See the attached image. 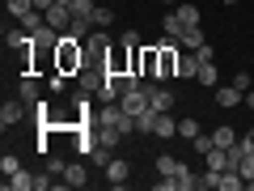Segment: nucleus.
<instances>
[{
  "label": "nucleus",
  "instance_id": "7",
  "mask_svg": "<svg viewBox=\"0 0 254 191\" xmlns=\"http://www.w3.org/2000/svg\"><path fill=\"white\" fill-rule=\"evenodd\" d=\"M153 110H174V90H165V81H144Z\"/></svg>",
  "mask_w": 254,
  "mask_h": 191
},
{
  "label": "nucleus",
  "instance_id": "12",
  "mask_svg": "<svg viewBox=\"0 0 254 191\" xmlns=\"http://www.w3.org/2000/svg\"><path fill=\"white\" fill-rule=\"evenodd\" d=\"M140 77H153L157 81V43L140 47Z\"/></svg>",
  "mask_w": 254,
  "mask_h": 191
},
{
  "label": "nucleus",
  "instance_id": "37",
  "mask_svg": "<svg viewBox=\"0 0 254 191\" xmlns=\"http://www.w3.org/2000/svg\"><path fill=\"white\" fill-rule=\"evenodd\" d=\"M246 106H250V110H254V90H246Z\"/></svg>",
  "mask_w": 254,
  "mask_h": 191
},
{
  "label": "nucleus",
  "instance_id": "40",
  "mask_svg": "<svg viewBox=\"0 0 254 191\" xmlns=\"http://www.w3.org/2000/svg\"><path fill=\"white\" fill-rule=\"evenodd\" d=\"M190 4H195V0H190Z\"/></svg>",
  "mask_w": 254,
  "mask_h": 191
},
{
  "label": "nucleus",
  "instance_id": "33",
  "mask_svg": "<svg viewBox=\"0 0 254 191\" xmlns=\"http://www.w3.org/2000/svg\"><path fill=\"white\" fill-rule=\"evenodd\" d=\"M119 43H127V47H144V43H140V34H136V30H123V38H119Z\"/></svg>",
  "mask_w": 254,
  "mask_h": 191
},
{
  "label": "nucleus",
  "instance_id": "29",
  "mask_svg": "<svg viewBox=\"0 0 254 191\" xmlns=\"http://www.w3.org/2000/svg\"><path fill=\"white\" fill-rule=\"evenodd\" d=\"M0 170H4V174H17V170H21L17 153H4V157H0Z\"/></svg>",
  "mask_w": 254,
  "mask_h": 191
},
{
  "label": "nucleus",
  "instance_id": "21",
  "mask_svg": "<svg viewBox=\"0 0 254 191\" xmlns=\"http://www.w3.org/2000/svg\"><path fill=\"white\" fill-rule=\"evenodd\" d=\"M178 77L195 81V77H199V55H182V60H178Z\"/></svg>",
  "mask_w": 254,
  "mask_h": 191
},
{
  "label": "nucleus",
  "instance_id": "19",
  "mask_svg": "<svg viewBox=\"0 0 254 191\" xmlns=\"http://www.w3.org/2000/svg\"><path fill=\"white\" fill-rule=\"evenodd\" d=\"M212 145H216V149H229V145H237V132H233L229 123H220L216 132H212Z\"/></svg>",
  "mask_w": 254,
  "mask_h": 191
},
{
  "label": "nucleus",
  "instance_id": "28",
  "mask_svg": "<svg viewBox=\"0 0 254 191\" xmlns=\"http://www.w3.org/2000/svg\"><path fill=\"white\" fill-rule=\"evenodd\" d=\"M182 30H187V26H182V17H178V13H170V17H165V34H170V38H182Z\"/></svg>",
  "mask_w": 254,
  "mask_h": 191
},
{
  "label": "nucleus",
  "instance_id": "38",
  "mask_svg": "<svg viewBox=\"0 0 254 191\" xmlns=\"http://www.w3.org/2000/svg\"><path fill=\"white\" fill-rule=\"evenodd\" d=\"M225 4H237V0H225Z\"/></svg>",
  "mask_w": 254,
  "mask_h": 191
},
{
  "label": "nucleus",
  "instance_id": "3",
  "mask_svg": "<svg viewBox=\"0 0 254 191\" xmlns=\"http://www.w3.org/2000/svg\"><path fill=\"white\" fill-rule=\"evenodd\" d=\"M110 60V38L102 34V30H93L89 38H85V64H98V68H106Z\"/></svg>",
  "mask_w": 254,
  "mask_h": 191
},
{
  "label": "nucleus",
  "instance_id": "6",
  "mask_svg": "<svg viewBox=\"0 0 254 191\" xmlns=\"http://www.w3.org/2000/svg\"><path fill=\"white\" fill-rule=\"evenodd\" d=\"M26 102H21V98H13V102H4V106H0V127H4V132H9V127H17L21 123V119H26Z\"/></svg>",
  "mask_w": 254,
  "mask_h": 191
},
{
  "label": "nucleus",
  "instance_id": "8",
  "mask_svg": "<svg viewBox=\"0 0 254 191\" xmlns=\"http://www.w3.org/2000/svg\"><path fill=\"white\" fill-rule=\"evenodd\" d=\"M127 174H131V166H127L123 157H110V162H106V183H110V187H123Z\"/></svg>",
  "mask_w": 254,
  "mask_h": 191
},
{
  "label": "nucleus",
  "instance_id": "36",
  "mask_svg": "<svg viewBox=\"0 0 254 191\" xmlns=\"http://www.w3.org/2000/svg\"><path fill=\"white\" fill-rule=\"evenodd\" d=\"M51 4H55V0H34V9H43V13L51 9Z\"/></svg>",
  "mask_w": 254,
  "mask_h": 191
},
{
  "label": "nucleus",
  "instance_id": "34",
  "mask_svg": "<svg viewBox=\"0 0 254 191\" xmlns=\"http://www.w3.org/2000/svg\"><path fill=\"white\" fill-rule=\"evenodd\" d=\"M64 166H68V162H60V157H51V162H47V174H55V179H60V174H64Z\"/></svg>",
  "mask_w": 254,
  "mask_h": 191
},
{
  "label": "nucleus",
  "instance_id": "14",
  "mask_svg": "<svg viewBox=\"0 0 254 191\" xmlns=\"http://www.w3.org/2000/svg\"><path fill=\"white\" fill-rule=\"evenodd\" d=\"M199 85H208V90H216L220 85V73H216V60H199V77H195Z\"/></svg>",
  "mask_w": 254,
  "mask_h": 191
},
{
  "label": "nucleus",
  "instance_id": "25",
  "mask_svg": "<svg viewBox=\"0 0 254 191\" xmlns=\"http://www.w3.org/2000/svg\"><path fill=\"white\" fill-rule=\"evenodd\" d=\"M178 136L182 140H195V136H199V119H178Z\"/></svg>",
  "mask_w": 254,
  "mask_h": 191
},
{
  "label": "nucleus",
  "instance_id": "2",
  "mask_svg": "<svg viewBox=\"0 0 254 191\" xmlns=\"http://www.w3.org/2000/svg\"><path fill=\"white\" fill-rule=\"evenodd\" d=\"M178 38L165 34L161 43H157V81H170V77H178Z\"/></svg>",
  "mask_w": 254,
  "mask_h": 191
},
{
  "label": "nucleus",
  "instance_id": "39",
  "mask_svg": "<svg viewBox=\"0 0 254 191\" xmlns=\"http://www.w3.org/2000/svg\"><path fill=\"white\" fill-rule=\"evenodd\" d=\"M165 4H174V0H165Z\"/></svg>",
  "mask_w": 254,
  "mask_h": 191
},
{
  "label": "nucleus",
  "instance_id": "18",
  "mask_svg": "<svg viewBox=\"0 0 254 191\" xmlns=\"http://www.w3.org/2000/svg\"><path fill=\"white\" fill-rule=\"evenodd\" d=\"M178 43H182V47H190V51H199V47L208 43V38H203V30H199V26H187V30H182V38H178Z\"/></svg>",
  "mask_w": 254,
  "mask_h": 191
},
{
  "label": "nucleus",
  "instance_id": "31",
  "mask_svg": "<svg viewBox=\"0 0 254 191\" xmlns=\"http://www.w3.org/2000/svg\"><path fill=\"white\" fill-rule=\"evenodd\" d=\"M190 145H195V153H212V149H216V145H212V136H203V132L190 140Z\"/></svg>",
  "mask_w": 254,
  "mask_h": 191
},
{
  "label": "nucleus",
  "instance_id": "1",
  "mask_svg": "<svg viewBox=\"0 0 254 191\" xmlns=\"http://www.w3.org/2000/svg\"><path fill=\"white\" fill-rule=\"evenodd\" d=\"M81 68H85V38L64 34V38H60V47H55V73L76 77Z\"/></svg>",
  "mask_w": 254,
  "mask_h": 191
},
{
  "label": "nucleus",
  "instance_id": "15",
  "mask_svg": "<svg viewBox=\"0 0 254 191\" xmlns=\"http://www.w3.org/2000/svg\"><path fill=\"white\" fill-rule=\"evenodd\" d=\"M17 98L26 102V106H38V102H43V98H38V81H34V77H21V85H17Z\"/></svg>",
  "mask_w": 254,
  "mask_h": 191
},
{
  "label": "nucleus",
  "instance_id": "5",
  "mask_svg": "<svg viewBox=\"0 0 254 191\" xmlns=\"http://www.w3.org/2000/svg\"><path fill=\"white\" fill-rule=\"evenodd\" d=\"M4 43H9V51H17V55H26V60H30V51H34V43H38V38L34 34H30V30H9V34H4Z\"/></svg>",
  "mask_w": 254,
  "mask_h": 191
},
{
  "label": "nucleus",
  "instance_id": "9",
  "mask_svg": "<svg viewBox=\"0 0 254 191\" xmlns=\"http://www.w3.org/2000/svg\"><path fill=\"white\" fill-rule=\"evenodd\" d=\"M212 94H216V106H220V110H233L237 102L246 98V94L237 90V85H216V90H212Z\"/></svg>",
  "mask_w": 254,
  "mask_h": 191
},
{
  "label": "nucleus",
  "instance_id": "27",
  "mask_svg": "<svg viewBox=\"0 0 254 191\" xmlns=\"http://www.w3.org/2000/svg\"><path fill=\"white\" fill-rule=\"evenodd\" d=\"M4 9H9L13 17H26V13L34 9V0H4Z\"/></svg>",
  "mask_w": 254,
  "mask_h": 191
},
{
  "label": "nucleus",
  "instance_id": "32",
  "mask_svg": "<svg viewBox=\"0 0 254 191\" xmlns=\"http://www.w3.org/2000/svg\"><path fill=\"white\" fill-rule=\"evenodd\" d=\"M55 187V174H34V191H47Z\"/></svg>",
  "mask_w": 254,
  "mask_h": 191
},
{
  "label": "nucleus",
  "instance_id": "4",
  "mask_svg": "<svg viewBox=\"0 0 254 191\" xmlns=\"http://www.w3.org/2000/svg\"><path fill=\"white\" fill-rule=\"evenodd\" d=\"M102 81H106V68H98V64H85L81 73H76V90H81L85 98H89V94H98Z\"/></svg>",
  "mask_w": 254,
  "mask_h": 191
},
{
  "label": "nucleus",
  "instance_id": "41",
  "mask_svg": "<svg viewBox=\"0 0 254 191\" xmlns=\"http://www.w3.org/2000/svg\"><path fill=\"white\" fill-rule=\"evenodd\" d=\"M250 187H254V183H250Z\"/></svg>",
  "mask_w": 254,
  "mask_h": 191
},
{
  "label": "nucleus",
  "instance_id": "10",
  "mask_svg": "<svg viewBox=\"0 0 254 191\" xmlns=\"http://www.w3.org/2000/svg\"><path fill=\"white\" fill-rule=\"evenodd\" d=\"M60 183H64V187H85V183H89V174H85L81 162H68V166H64V174H60Z\"/></svg>",
  "mask_w": 254,
  "mask_h": 191
},
{
  "label": "nucleus",
  "instance_id": "11",
  "mask_svg": "<svg viewBox=\"0 0 254 191\" xmlns=\"http://www.w3.org/2000/svg\"><path fill=\"white\" fill-rule=\"evenodd\" d=\"M153 136H161V140L178 136V119H174L170 110H161V115H157V123H153Z\"/></svg>",
  "mask_w": 254,
  "mask_h": 191
},
{
  "label": "nucleus",
  "instance_id": "22",
  "mask_svg": "<svg viewBox=\"0 0 254 191\" xmlns=\"http://www.w3.org/2000/svg\"><path fill=\"white\" fill-rule=\"evenodd\" d=\"M178 17H182V26H199V9H195L190 0H182V4H178Z\"/></svg>",
  "mask_w": 254,
  "mask_h": 191
},
{
  "label": "nucleus",
  "instance_id": "30",
  "mask_svg": "<svg viewBox=\"0 0 254 191\" xmlns=\"http://www.w3.org/2000/svg\"><path fill=\"white\" fill-rule=\"evenodd\" d=\"M110 21H115V9H98V13H93V26H98V30H106Z\"/></svg>",
  "mask_w": 254,
  "mask_h": 191
},
{
  "label": "nucleus",
  "instance_id": "13",
  "mask_svg": "<svg viewBox=\"0 0 254 191\" xmlns=\"http://www.w3.org/2000/svg\"><path fill=\"white\" fill-rule=\"evenodd\" d=\"M182 170H187V166H182L174 153H161V157H157V174H165V179H178Z\"/></svg>",
  "mask_w": 254,
  "mask_h": 191
},
{
  "label": "nucleus",
  "instance_id": "24",
  "mask_svg": "<svg viewBox=\"0 0 254 191\" xmlns=\"http://www.w3.org/2000/svg\"><path fill=\"white\" fill-rule=\"evenodd\" d=\"M208 157V170H229V153L225 149H212V153H203Z\"/></svg>",
  "mask_w": 254,
  "mask_h": 191
},
{
  "label": "nucleus",
  "instance_id": "17",
  "mask_svg": "<svg viewBox=\"0 0 254 191\" xmlns=\"http://www.w3.org/2000/svg\"><path fill=\"white\" fill-rule=\"evenodd\" d=\"M17 21H21V30H30V34H34V38H38V30H43V26H47V13H43V9H30V13H26V17H17Z\"/></svg>",
  "mask_w": 254,
  "mask_h": 191
},
{
  "label": "nucleus",
  "instance_id": "26",
  "mask_svg": "<svg viewBox=\"0 0 254 191\" xmlns=\"http://www.w3.org/2000/svg\"><path fill=\"white\" fill-rule=\"evenodd\" d=\"M237 174H242V179H246V187H250V183H254V153H246L242 162H237Z\"/></svg>",
  "mask_w": 254,
  "mask_h": 191
},
{
  "label": "nucleus",
  "instance_id": "20",
  "mask_svg": "<svg viewBox=\"0 0 254 191\" xmlns=\"http://www.w3.org/2000/svg\"><path fill=\"white\" fill-rule=\"evenodd\" d=\"M60 38H64V30H55V26H43V30H38V47H47V51H55Z\"/></svg>",
  "mask_w": 254,
  "mask_h": 191
},
{
  "label": "nucleus",
  "instance_id": "35",
  "mask_svg": "<svg viewBox=\"0 0 254 191\" xmlns=\"http://www.w3.org/2000/svg\"><path fill=\"white\" fill-rule=\"evenodd\" d=\"M242 145H246V149H250V153H254V127H250V132H246V136H242Z\"/></svg>",
  "mask_w": 254,
  "mask_h": 191
},
{
  "label": "nucleus",
  "instance_id": "16",
  "mask_svg": "<svg viewBox=\"0 0 254 191\" xmlns=\"http://www.w3.org/2000/svg\"><path fill=\"white\" fill-rule=\"evenodd\" d=\"M4 187H9V191H34V174H26V170L4 174Z\"/></svg>",
  "mask_w": 254,
  "mask_h": 191
},
{
  "label": "nucleus",
  "instance_id": "23",
  "mask_svg": "<svg viewBox=\"0 0 254 191\" xmlns=\"http://www.w3.org/2000/svg\"><path fill=\"white\" fill-rule=\"evenodd\" d=\"M110 157H115V149H110V145H93L89 162H93V166H102V170H106V162H110Z\"/></svg>",
  "mask_w": 254,
  "mask_h": 191
}]
</instances>
